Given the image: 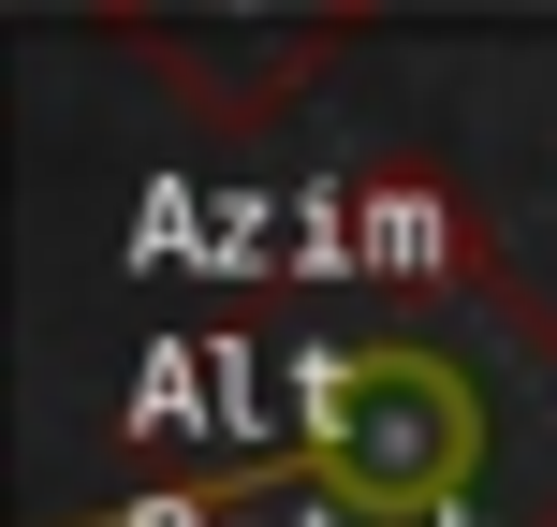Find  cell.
<instances>
[{
	"label": "cell",
	"instance_id": "2",
	"mask_svg": "<svg viewBox=\"0 0 557 527\" xmlns=\"http://www.w3.org/2000/svg\"><path fill=\"white\" fill-rule=\"evenodd\" d=\"M133 15H367V0H133Z\"/></svg>",
	"mask_w": 557,
	"mask_h": 527
},
{
	"label": "cell",
	"instance_id": "1",
	"mask_svg": "<svg viewBox=\"0 0 557 527\" xmlns=\"http://www.w3.org/2000/svg\"><path fill=\"white\" fill-rule=\"evenodd\" d=\"M294 469L337 484V499H367V513L455 499V484L484 469V396H470V366H441V352H323V366H308V440H294Z\"/></svg>",
	"mask_w": 557,
	"mask_h": 527
}]
</instances>
